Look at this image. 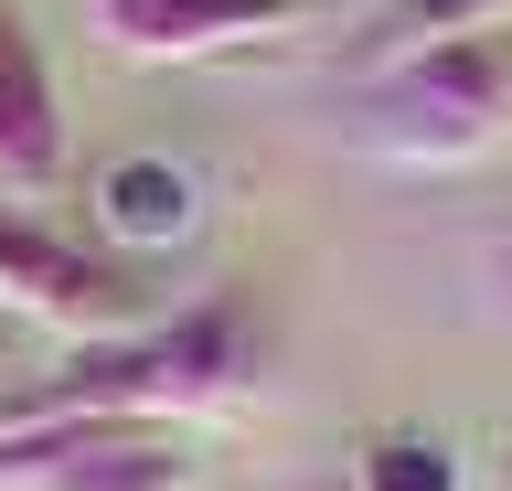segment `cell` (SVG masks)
<instances>
[{"mask_svg":"<svg viewBox=\"0 0 512 491\" xmlns=\"http://www.w3.org/2000/svg\"><path fill=\"white\" fill-rule=\"evenodd\" d=\"M267 385V321H256L246 289H214L171 310L150 331H118V342H86L64 353V374L0 395V427H43V417H150V427H182V417H235L256 406Z\"/></svg>","mask_w":512,"mask_h":491,"instance_id":"cell-1","label":"cell"},{"mask_svg":"<svg viewBox=\"0 0 512 491\" xmlns=\"http://www.w3.org/2000/svg\"><path fill=\"white\" fill-rule=\"evenodd\" d=\"M0 491H192V449L150 417L0 427Z\"/></svg>","mask_w":512,"mask_h":491,"instance_id":"cell-4","label":"cell"},{"mask_svg":"<svg viewBox=\"0 0 512 491\" xmlns=\"http://www.w3.org/2000/svg\"><path fill=\"white\" fill-rule=\"evenodd\" d=\"M86 22L128 65H214L310 22V0H86Z\"/></svg>","mask_w":512,"mask_h":491,"instance_id":"cell-5","label":"cell"},{"mask_svg":"<svg viewBox=\"0 0 512 491\" xmlns=\"http://www.w3.org/2000/svg\"><path fill=\"white\" fill-rule=\"evenodd\" d=\"M64 182V97H54V65L32 43L22 11H0V193H54Z\"/></svg>","mask_w":512,"mask_h":491,"instance_id":"cell-6","label":"cell"},{"mask_svg":"<svg viewBox=\"0 0 512 491\" xmlns=\"http://www.w3.org/2000/svg\"><path fill=\"white\" fill-rule=\"evenodd\" d=\"M480 278H491V310L512 321V235H491V257H480Z\"/></svg>","mask_w":512,"mask_h":491,"instance_id":"cell-10","label":"cell"},{"mask_svg":"<svg viewBox=\"0 0 512 491\" xmlns=\"http://www.w3.org/2000/svg\"><path fill=\"white\" fill-rule=\"evenodd\" d=\"M502 491H512V470H502Z\"/></svg>","mask_w":512,"mask_h":491,"instance_id":"cell-11","label":"cell"},{"mask_svg":"<svg viewBox=\"0 0 512 491\" xmlns=\"http://www.w3.org/2000/svg\"><path fill=\"white\" fill-rule=\"evenodd\" d=\"M459 33H512V0H374L352 65L374 75V65H395V54H427V43H459Z\"/></svg>","mask_w":512,"mask_h":491,"instance_id":"cell-8","label":"cell"},{"mask_svg":"<svg viewBox=\"0 0 512 491\" xmlns=\"http://www.w3.org/2000/svg\"><path fill=\"white\" fill-rule=\"evenodd\" d=\"M0 310L32 331H54L64 353H86V342H118V331H150V289L128 278L118 257H96L75 235L32 225L22 203H0Z\"/></svg>","mask_w":512,"mask_h":491,"instance_id":"cell-3","label":"cell"},{"mask_svg":"<svg viewBox=\"0 0 512 491\" xmlns=\"http://www.w3.org/2000/svg\"><path fill=\"white\" fill-rule=\"evenodd\" d=\"M342 491H470V470H459V449L427 438V427H384V438L352 449V481Z\"/></svg>","mask_w":512,"mask_h":491,"instance_id":"cell-9","label":"cell"},{"mask_svg":"<svg viewBox=\"0 0 512 491\" xmlns=\"http://www.w3.org/2000/svg\"><path fill=\"white\" fill-rule=\"evenodd\" d=\"M352 150L384 171H470L512 139V33H459L395 54L352 86Z\"/></svg>","mask_w":512,"mask_h":491,"instance_id":"cell-2","label":"cell"},{"mask_svg":"<svg viewBox=\"0 0 512 491\" xmlns=\"http://www.w3.org/2000/svg\"><path fill=\"white\" fill-rule=\"evenodd\" d=\"M96 235L128 246V257H171V246L203 235V182H192L182 161H160V150L107 161L96 171Z\"/></svg>","mask_w":512,"mask_h":491,"instance_id":"cell-7","label":"cell"}]
</instances>
